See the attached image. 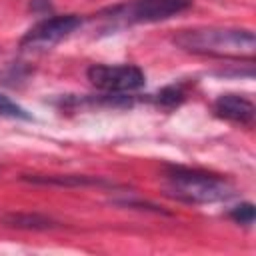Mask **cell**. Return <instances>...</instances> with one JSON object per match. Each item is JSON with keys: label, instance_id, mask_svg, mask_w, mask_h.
Returning a JSON list of instances; mask_svg holds the SVG:
<instances>
[{"label": "cell", "instance_id": "1", "mask_svg": "<svg viewBox=\"0 0 256 256\" xmlns=\"http://www.w3.org/2000/svg\"><path fill=\"white\" fill-rule=\"evenodd\" d=\"M172 42L184 52L212 58H232L252 62L256 52V36L250 28L198 26L180 30Z\"/></svg>", "mask_w": 256, "mask_h": 256}, {"label": "cell", "instance_id": "2", "mask_svg": "<svg viewBox=\"0 0 256 256\" xmlns=\"http://www.w3.org/2000/svg\"><path fill=\"white\" fill-rule=\"evenodd\" d=\"M166 194L188 204H214L234 196V186L220 174L198 168L166 166Z\"/></svg>", "mask_w": 256, "mask_h": 256}, {"label": "cell", "instance_id": "3", "mask_svg": "<svg viewBox=\"0 0 256 256\" xmlns=\"http://www.w3.org/2000/svg\"><path fill=\"white\" fill-rule=\"evenodd\" d=\"M194 0H128L114 8L104 10L100 16L108 30H118L132 24H150L168 20L188 10Z\"/></svg>", "mask_w": 256, "mask_h": 256}, {"label": "cell", "instance_id": "4", "mask_svg": "<svg viewBox=\"0 0 256 256\" xmlns=\"http://www.w3.org/2000/svg\"><path fill=\"white\" fill-rule=\"evenodd\" d=\"M86 76L96 90L108 94L136 92L146 84V74L136 64H92Z\"/></svg>", "mask_w": 256, "mask_h": 256}, {"label": "cell", "instance_id": "5", "mask_svg": "<svg viewBox=\"0 0 256 256\" xmlns=\"http://www.w3.org/2000/svg\"><path fill=\"white\" fill-rule=\"evenodd\" d=\"M82 26V18L76 14L50 16L36 22L20 40L24 48H52L64 38H68L76 28Z\"/></svg>", "mask_w": 256, "mask_h": 256}, {"label": "cell", "instance_id": "6", "mask_svg": "<svg viewBox=\"0 0 256 256\" xmlns=\"http://www.w3.org/2000/svg\"><path fill=\"white\" fill-rule=\"evenodd\" d=\"M212 110L218 118L240 124V126H252L256 116L254 102L240 94H220L214 100Z\"/></svg>", "mask_w": 256, "mask_h": 256}, {"label": "cell", "instance_id": "7", "mask_svg": "<svg viewBox=\"0 0 256 256\" xmlns=\"http://www.w3.org/2000/svg\"><path fill=\"white\" fill-rule=\"evenodd\" d=\"M2 222L6 226H12V228H22V230H48V228H54L56 222L48 216H42V214H30V212H10L2 218Z\"/></svg>", "mask_w": 256, "mask_h": 256}, {"label": "cell", "instance_id": "8", "mask_svg": "<svg viewBox=\"0 0 256 256\" xmlns=\"http://www.w3.org/2000/svg\"><path fill=\"white\" fill-rule=\"evenodd\" d=\"M26 180L36 184H58V186H88V184H106L102 178L82 176V174H50V176H28Z\"/></svg>", "mask_w": 256, "mask_h": 256}, {"label": "cell", "instance_id": "9", "mask_svg": "<svg viewBox=\"0 0 256 256\" xmlns=\"http://www.w3.org/2000/svg\"><path fill=\"white\" fill-rule=\"evenodd\" d=\"M0 116L2 118H12V120H32V114L20 106L18 102H14L10 96L0 92Z\"/></svg>", "mask_w": 256, "mask_h": 256}, {"label": "cell", "instance_id": "10", "mask_svg": "<svg viewBox=\"0 0 256 256\" xmlns=\"http://www.w3.org/2000/svg\"><path fill=\"white\" fill-rule=\"evenodd\" d=\"M228 216H230L234 222L242 224V226H252V224H254V204H252V202H242V204L234 206V208L228 212Z\"/></svg>", "mask_w": 256, "mask_h": 256}, {"label": "cell", "instance_id": "11", "mask_svg": "<svg viewBox=\"0 0 256 256\" xmlns=\"http://www.w3.org/2000/svg\"><path fill=\"white\" fill-rule=\"evenodd\" d=\"M182 98H184V94H182V90H180V88H176V86L164 88V90L158 94V102H160L162 106H166V108L176 106V104H178Z\"/></svg>", "mask_w": 256, "mask_h": 256}, {"label": "cell", "instance_id": "12", "mask_svg": "<svg viewBox=\"0 0 256 256\" xmlns=\"http://www.w3.org/2000/svg\"><path fill=\"white\" fill-rule=\"evenodd\" d=\"M30 8H32L34 12H38L40 8H42V10H48V8H50V0H32V2H30Z\"/></svg>", "mask_w": 256, "mask_h": 256}]
</instances>
